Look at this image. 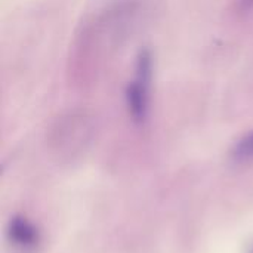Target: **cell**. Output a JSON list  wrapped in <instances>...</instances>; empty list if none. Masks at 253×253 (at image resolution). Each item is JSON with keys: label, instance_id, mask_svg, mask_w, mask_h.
Listing matches in <instances>:
<instances>
[{"label": "cell", "instance_id": "cell-1", "mask_svg": "<svg viewBox=\"0 0 253 253\" xmlns=\"http://www.w3.org/2000/svg\"><path fill=\"white\" fill-rule=\"evenodd\" d=\"M133 12L132 3H117L86 22L74 43L71 65L76 79H87L99 70L105 55L108 56L123 30L132 22Z\"/></svg>", "mask_w": 253, "mask_h": 253}, {"label": "cell", "instance_id": "cell-2", "mask_svg": "<svg viewBox=\"0 0 253 253\" xmlns=\"http://www.w3.org/2000/svg\"><path fill=\"white\" fill-rule=\"evenodd\" d=\"M154 77V61L150 49H141L135 58L133 73L127 82L125 101L127 113L136 125L147 122L151 108V90Z\"/></svg>", "mask_w": 253, "mask_h": 253}, {"label": "cell", "instance_id": "cell-3", "mask_svg": "<svg viewBox=\"0 0 253 253\" xmlns=\"http://www.w3.org/2000/svg\"><path fill=\"white\" fill-rule=\"evenodd\" d=\"M9 237L18 246L31 248L37 242V231L25 218L16 216L9 222Z\"/></svg>", "mask_w": 253, "mask_h": 253}, {"label": "cell", "instance_id": "cell-5", "mask_svg": "<svg viewBox=\"0 0 253 253\" xmlns=\"http://www.w3.org/2000/svg\"><path fill=\"white\" fill-rule=\"evenodd\" d=\"M240 7L243 10L251 9V7H253V0H240Z\"/></svg>", "mask_w": 253, "mask_h": 253}, {"label": "cell", "instance_id": "cell-4", "mask_svg": "<svg viewBox=\"0 0 253 253\" xmlns=\"http://www.w3.org/2000/svg\"><path fill=\"white\" fill-rule=\"evenodd\" d=\"M234 154L239 159H252L253 157V130L251 133H248L246 136H243L236 148H234Z\"/></svg>", "mask_w": 253, "mask_h": 253}]
</instances>
